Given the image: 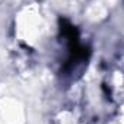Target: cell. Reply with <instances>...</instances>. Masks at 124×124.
<instances>
[{"label":"cell","mask_w":124,"mask_h":124,"mask_svg":"<svg viewBox=\"0 0 124 124\" xmlns=\"http://www.w3.org/2000/svg\"><path fill=\"white\" fill-rule=\"evenodd\" d=\"M105 88L108 90L113 100L124 104V54L118 55L107 72Z\"/></svg>","instance_id":"7a4b0ae2"},{"label":"cell","mask_w":124,"mask_h":124,"mask_svg":"<svg viewBox=\"0 0 124 124\" xmlns=\"http://www.w3.org/2000/svg\"><path fill=\"white\" fill-rule=\"evenodd\" d=\"M52 124H84V118L78 108L66 107L55 116Z\"/></svg>","instance_id":"3957f363"},{"label":"cell","mask_w":124,"mask_h":124,"mask_svg":"<svg viewBox=\"0 0 124 124\" xmlns=\"http://www.w3.org/2000/svg\"><path fill=\"white\" fill-rule=\"evenodd\" d=\"M59 40L63 48L61 74L63 77L72 78L88 62L90 49L81 42L78 29L66 19L59 20Z\"/></svg>","instance_id":"6da1fadb"}]
</instances>
